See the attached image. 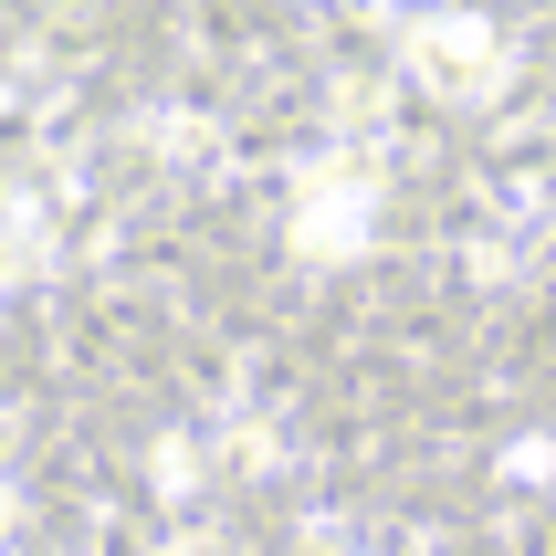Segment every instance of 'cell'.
I'll return each instance as SVG.
<instances>
[{
  "label": "cell",
  "mask_w": 556,
  "mask_h": 556,
  "mask_svg": "<svg viewBox=\"0 0 556 556\" xmlns=\"http://www.w3.org/2000/svg\"><path fill=\"white\" fill-rule=\"evenodd\" d=\"M409 53H420V74H441V85H483V74H494V42L463 31V22H431Z\"/></svg>",
  "instance_id": "1"
}]
</instances>
